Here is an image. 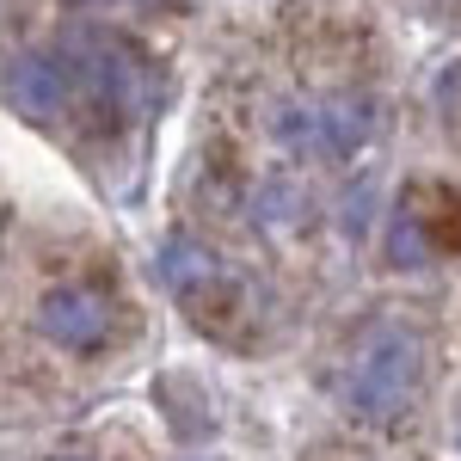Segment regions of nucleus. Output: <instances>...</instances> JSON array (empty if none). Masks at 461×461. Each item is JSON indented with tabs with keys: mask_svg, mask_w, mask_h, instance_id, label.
Returning a JSON list of instances; mask_svg holds the SVG:
<instances>
[{
	"mask_svg": "<svg viewBox=\"0 0 461 461\" xmlns=\"http://www.w3.org/2000/svg\"><path fill=\"white\" fill-rule=\"evenodd\" d=\"M425 388V351L400 320H375L345 369V412L363 425H400Z\"/></svg>",
	"mask_w": 461,
	"mask_h": 461,
	"instance_id": "1",
	"label": "nucleus"
},
{
	"mask_svg": "<svg viewBox=\"0 0 461 461\" xmlns=\"http://www.w3.org/2000/svg\"><path fill=\"white\" fill-rule=\"evenodd\" d=\"M62 50H68L74 80H80V105L105 130H123L148 111V62L136 43H123L117 32H99V25H80L62 37Z\"/></svg>",
	"mask_w": 461,
	"mask_h": 461,
	"instance_id": "2",
	"label": "nucleus"
},
{
	"mask_svg": "<svg viewBox=\"0 0 461 461\" xmlns=\"http://www.w3.org/2000/svg\"><path fill=\"white\" fill-rule=\"evenodd\" d=\"M6 99H13V111H25L32 123H50V117L74 111L80 80H74L68 50H62V43H56V50H19V56L6 62Z\"/></svg>",
	"mask_w": 461,
	"mask_h": 461,
	"instance_id": "3",
	"label": "nucleus"
},
{
	"mask_svg": "<svg viewBox=\"0 0 461 461\" xmlns=\"http://www.w3.org/2000/svg\"><path fill=\"white\" fill-rule=\"evenodd\" d=\"M37 332L56 345V351H99L111 339V302L99 289H80V284H62L37 302Z\"/></svg>",
	"mask_w": 461,
	"mask_h": 461,
	"instance_id": "4",
	"label": "nucleus"
},
{
	"mask_svg": "<svg viewBox=\"0 0 461 461\" xmlns=\"http://www.w3.org/2000/svg\"><path fill=\"white\" fill-rule=\"evenodd\" d=\"M160 284L203 320V308H210L215 289H221V258L210 247H197V240H167L160 247Z\"/></svg>",
	"mask_w": 461,
	"mask_h": 461,
	"instance_id": "5",
	"label": "nucleus"
},
{
	"mask_svg": "<svg viewBox=\"0 0 461 461\" xmlns=\"http://www.w3.org/2000/svg\"><path fill=\"white\" fill-rule=\"evenodd\" d=\"M320 123H326V154L332 160H351L363 148L375 142V130H382V111L369 93H332L326 105H320Z\"/></svg>",
	"mask_w": 461,
	"mask_h": 461,
	"instance_id": "6",
	"label": "nucleus"
},
{
	"mask_svg": "<svg viewBox=\"0 0 461 461\" xmlns=\"http://www.w3.org/2000/svg\"><path fill=\"white\" fill-rule=\"evenodd\" d=\"M271 136H277V148L295 154V160H320V154H326V123H320L314 99H277V105H271Z\"/></svg>",
	"mask_w": 461,
	"mask_h": 461,
	"instance_id": "7",
	"label": "nucleus"
},
{
	"mask_svg": "<svg viewBox=\"0 0 461 461\" xmlns=\"http://www.w3.org/2000/svg\"><path fill=\"white\" fill-rule=\"evenodd\" d=\"M302 210H308V197H302V185L284 173L258 178L252 185V221L265 228V234H289L295 221H302Z\"/></svg>",
	"mask_w": 461,
	"mask_h": 461,
	"instance_id": "8",
	"label": "nucleus"
},
{
	"mask_svg": "<svg viewBox=\"0 0 461 461\" xmlns=\"http://www.w3.org/2000/svg\"><path fill=\"white\" fill-rule=\"evenodd\" d=\"M437 258V240H430V221L412 203H400L388 221V265H400V271H419V265H430Z\"/></svg>",
	"mask_w": 461,
	"mask_h": 461,
	"instance_id": "9",
	"label": "nucleus"
},
{
	"mask_svg": "<svg viewBox=\"0 0 461 461\" xmlns=\"http://www.w3.org/2000/svg\"><path fill=\"white\" fill-rule=\"evenodd\" d=\"M369 203H375V185H369V178H363V185H357V191H345V210H339V228H345V234H363V228H369Z\"/></svg>",
	"mask_w": 461,
	"mask_h": 461,
	"instance_id": "10",
	"label": "nucleus"
},
{
	"mask_svg": "<svg viewBox=\"0 0 461 461\" xmlns=\"http://www.w3.org/2000/svg\"><path fill=\"white\" fill-rule=\"evenodd\" d=\"M56 461H86V456H56Z\"/></svg>",
	"mask_w": 461,
	"mask_h": 461,
	"instance_id": "11",
	"label": "nucleus"
},
{
	"mask_svg": "<svg viewBox=\"0 0 461 461\" xmlns=\"http://www.w3.org/2000/svg\"><path fill=\"white\" fill-rule=\"evenodd\" d=\"M142 6H167V0H142Z\"/></svg>",
	"mask_w": 461,
	"mask_h": 461,
	"instance_id": "12",
	"label": "nucleus"
}]
</instances>
